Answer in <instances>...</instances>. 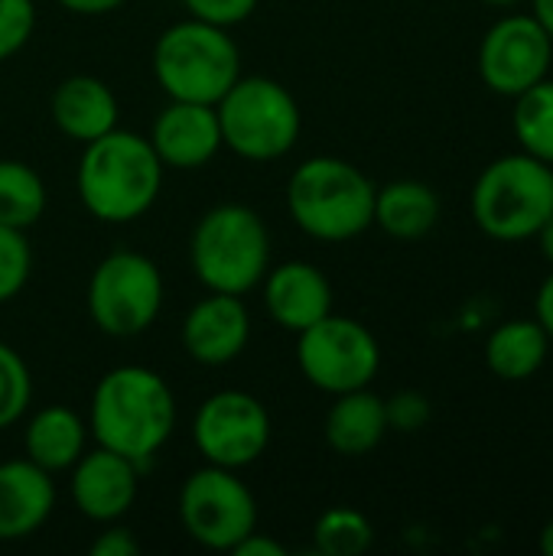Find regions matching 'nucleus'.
<instances>
[{
  "label": "nucleus",
  "mask_w": 553,
  "mask_h": 556,
  "mask_svg": "<svg viewBox=\"0 0 553 556\" xmlns=\"http://www.w3.org/2000/svg\"><path fill=\"white\" fill-rule=\"evenodd\" d=\"M88 427L98 446L143 469L176 430V397L153 368L121 365L95 384Z\"/></svg>",
  "instance_id": "obj_1"
},
{
  "label": "nucleus",
  "mask_w": 553,
  "mask_h": 556,
  "mask_svg": "<svg viewBox=\"0 0 553 556\" xmlns=\"http://www.w3.org/2000/svg\"><path fill=\"white\" fill-rule=\"evenodd\" d=\"M163 169L147 137L114 127L85 143L78 160V199L85 212L104 225L137 222L160 199Z\"/></svg>",
  "instance_id": "obj_2"
},
{
  "label": "nucleus",
  "mask_w": 553,
  "mask_h": 556,
  "mask_svg": "<svg viewBox=\"0 0 553 556\" xmlns=\"http://www.w3.org/2000/svg\"><path fill=\"white\" fill-rule=\"evenodd\" d=\"M375 182L342 156L303 160L287 182L290 218L316 241L342 244L375 225Z\"/></svg>",
  "instance_id": "obj_3"
},
{
  "label": "nucleus",
  "mask_w": 553,
  "mask_h": 556,
  "mask_svg": "<svg viewBox=\"0 0 553 556\" xmlns=\"http://www.w3.org/2000/svg\"><path fill=\"white\" fill-rule=\"evenodd\" d=\"M189 264L199 283L212 293H251L271 267V235L264 218L241 202L209 208L192 228Z\"/></svg>",
  "instance_id": "obj_4"
},
{
  "label": "nucleus",
  "mask_w": 553,
  "mask_h": 556,
  "mask_svg": "<svg viewBox=\"0 0 553 556\" xmlns=\"http://www.w3.org/2000/svg\"><path fill=\"white\" fill-rule=\"evenodd\" d=\"M153 75L173 101L218 104L241 78V49L225 26L189 16L160 33Z\"/></svg>",
  "instance_id": "obj_5"
},
{
  "label": "nucleus",
  "mask_w": 553,
  "mask_h": 556,
  "mask_svg": "<svg viewBox=\"0 0 553 556\" xmlns=\"http://www.w3.org/2000/svg\"><path fill=\"white\" fill-rule=\"evenodd\" d=\"M473 222L495 241H528L553 215V166L531 153L499 156L473 186Z\"/></svg>",
  "instance_id": "obj_6"
},
{
  "label": "nucleus",
  "mask_w": 553,
  "mask_h": 556,
  "mask_svg": "<svg viewBox=\"0 0 553 556\" xmlns=\"http://www.w3.org/2000/svg\"><path fill=\"white\" fill-rule=\"evenodd\" d=\"M222 147L251 163L290 153L303 130V114L290 88L264 75H241L215 104Z\"/></svg>",
  "instance_id": "obj_7"
},
{
  "label": "nucleus",
  "mask_w": 553,
  "mask_h": 556,
  "mask_svg": "<svg viewBox=\"0 0 553 556\" xmlns=\"http://www.w3.org/2000/svg\"><path fill=\"white\" fill-rule=\"evenodd\" d=\"M163 309L160 267L140 251H111L88 280V316L114 339L147 332Z\"/></svg>",
  "instance_id": "obj_8"
},
{
  "label": "nucleus",
  "mask_w": 553,
  "mask_h": 556,
  "mask_svg": "<svg viewBox=\"0 0 553 556\" xmlns=\"http://www.w3.org/2000/svg\"><path fill=\"white\" fill-rule=\"evenodd\" d=\"M297 365L313 388L336 397L375 381L381 368V345L359 319L329 313L297 332Z\"/></svg>",
  "instance_id": "obj_9"
},
{
  "label": "nucleus",
  "mask_w": 553,
  "mask_h": 556,
  "mask_svg": "<svg viewBox=\"0 0 553 556\" xmlns=\"http://www.w3.org/2000/svg\"><path fill=\"white\" fill-rule=\"evenodd\" d=\"M179 521L205 551L231 554L257 528V502L235 469L205 463L179 489Z\"/></svg>",
  "instance_id": "obj_10"
},
{
  "label": "nucleus",
  "mask_w": 553,
  "mask_h": 556,
  "mask_svg": "<svg viewBox=\"0 0 553 556\" xmlns=\"http://www.w3.org/2000/svg\"><path fill=\"white\" fill-rule=\"evenodd\" d=\"M271 414L248 391H215L192 417V443L202 463L222 469H248L271 446Z\"/></svg>",
  "instance_id": "obj_11"
},
{
  "label": "nucleus",
  "mask_w": 553,
  "mask_h": 556,
  "mask_svg": "<svg viewBox=\"0 0 553 556\" xmlns=\"http://www.w3.org/2000/svg\"><path fill=\"white\" fill-rule=\"evenodd\" d=\"M553 39L531 13H512L499 20L479 46L482 81L505 98H518L541 78H548Z\"/></svg>",
  "instance_id": "obj_12"
},
{
  "label": "nucleus",
  "mask_w": 553,
  "mask_h": 556,
  "mask_svg": "<svg viewBox=\"0 0 553 556\" xmlns=\"http://www.w3.org/2000/svg\"><path fill=\"white\" fill-rule=\"evenodd\" d=\"M140 492V466L114 450H85L81 459L68 469L72 505L95 525L121 521Z\"/></svg>",
  "instance_id": "obj_13"
},
{
  "label": "nucleus",
  "mask_w": 553,
  "mask_h": 556,
  "mask_svg": "<svg viewBox=\"0 0 553 556\" xmlns=\"http://www.w3.org/2000/svg\"><path fill=\"white\" fill-rule=\"evenodd\" d=\"M150 147L169 169H202L222 150V127L215 104L173 101L153 117Z\"/></svg>",
  "instance_id": "obj_14"
},
{
  "label": "nucleus",
  "mask_w": 553,
  "mask_h": 556,
  "mask_svg": "<svg viewBox=\"0 0 553 556\" xmlns=\"http://www.w3.org/2000/svg\"><path fill=\"white\" fill-rule=\"evenodd\" d=\"M251 339V313L241 296L212 293L202 296L183 319V349L199 365L235 362Z\"/></svg>",
  "instance_id": "obj_15"
},
{
  "label": "nucleus",
  "mask_w": 553,
  "mask_h": 556,
  "mask_svg": "<svg viewBox=\"0 0 553 556\" xmlns=\"http://www.w3.org/2000/svg\"><path fill=\"white\" fill-rule=\"evenodd\" d=\"M264 306L287 332H303L332 313V283L310 261H287L264 274Z\"/></svg>",
  "instance_id": "obj_16"
},
{
  "label": "nucleus",
  "mask_w": 553,
  "mask_h": 556,
  "mask_svg": "<svg viewBox=\"0 0 553 556\" xmlns=\"http://www.w3.org/2000/svg\"><path fill=\"white\" fill-rule=\"evenodd\" d=\"M55 508L52 472L36 463L7 459L0 463V544H16L33 538Z\"/></svg>",
  "instance_id": "obj_17"
},
{
  "label": "nucleus",
  "mask_w": 553,
  "mask_h": 556,
  "mask_svg": "<svg viewBox=\"0 0 553 556\" xmlns=\"http://www.w3.org/2000/svg\"><path fill=\"white\" fill-rule=\"evenodd\" d=\"M49 114H52V124L68 140H78L85 147L117 127L121 104L114 91L108 88V81L95 75H68L52 91Z\"/></svg>",
  "instance_id": "obj_18"
},
{
  "label": "nucleus",
  "mask_w": 553,
  "mask_h": 556,
  "mask_svg": "<svg viewBox=\"0 0 553 556\" xmlns=\"http://www.w3.org/2000/svg\"><path fill=\"white\" fill-rule=\"evenodd\" d=\"M388 433V410L378 394L368 388L336 394V404L326 414V443L345 459L368 456Z\"/></svg>",
  "instance_id": "obj_19"
},
{
  "label": "nucleus",
  "mask_w": 553,
  "mask_h": 556,
  "mask_svg": "<svg viewBox=\"0 0 553 556\" xmlns=\"http://www.w3.org/2000/svg\"><path fill=\"white\" fill-rule=\"evenodd\" d=\"M85 443H88V424L65 404L36 410L23 433L26 459L52 476L72 469L81 459Z\"/></svg>",
  "instance_id": "obj_20"
},
{
  "label": "nucleus",
  "mask_w": 553,
  "mask_h": 556,
  "mask_svg": "<svg viewBox=\"0 0 553 556\" xmlns=\"http://www.w3.org/2000/svg\"><path fill=\"white\" fill-rule=\"evenodd\" d=\"M440 222V195L417 179H398L375 189V225L398 238L417 241L433 231Z\"/></svg>",
  "instance_id": "obj_21"
},
{
  "label": "nucleus",
  "mask_w": 553,
  "mask_h": 556,
  "mask_svg": "<svg viewBox=\"0 0 553 556\" xmlns=\"http://www.w3.org/2000/svg\"><path fill=\"white\" fill-rule=\"evenodd\" d=\"M551 336L538 319L502 323L486 342V362L502 381H528L548 362Z\"/></svg>",
  "instance_id": "obj_22"
},
{
  "label": "nucleus",
  "mask_w": 553,
  "mask_h": 556,
  "mask_svg": "<svg viewBox=\"0 0 553 556\" xmlns=\"http://www.w3.org/2000/svg\"><path fill=\"white\" fill-rule=\"evenodd\" d=\"M46 212V182L20 160H0V225L26 231Z\"/></svg>",
  "instance_id": "obj_23"
},
{
  "label": "nucleus",
  "mask_w": 553,
  "mask_h": 556,
  "mask_svg": "<svg viewBox=\"0 0 553 556\" xmlns=\"http://www.w3.org/2000/svg\"><path fill=\"white\" fill-rule=\"evenodd\" d=\"M515 137L525 153L553 166V81L541 78L515 98Z\"/></svg>",
  "instance_id": "obj_24"
},
{
  "label": "nucleus",
  "mask_w": 553,
  "mask_h": 556,
  "mask_svg": "<svg viewBox=\"0 0 553 556\" xmlns=\"http://www.w3.org/2000/svg\"><path fill=\"white\" fill-rule=\"evenodd\" d=\"M372 541H375L372 521L345 505L323 511L313 525V544L323 556H359L372 547Z\"/></svg>",
  "instance_id": "obj_25"
},
{
  "label": "nucleus",
  "mask_w": 553,
  "mask_h": 556,
  "mask_svg": "<svg viewBox=\"0 0 553 556\" xmlns=\"http://www.w3.org/2000/svg\"><path fill=\"white\" fill-rule=\"evenodd\" d=\"M33 401V375L23 355L0 342V430L20 424Z\"/></svg>",
  "instance_id": "obj_26"
},
{
  "label": "nucleus",
  "mask_w": 553,
  "mask_h": 556,
  "mask_svg": "<svg viewBox=\"0 0 553 556\" xmlns=\"http://www.w3.org/2000/svg\"><path fill=\"white\" fill-rule=\"evenodd\" d=\"M33 274V251L26 231L0 225V303H10L23 293Z\"/></svg>",
  "instance_id": "obj_27"
},
{
  "label": "nucleus",
  "mask_w": 553,
  "mask_h": 556,
  "mask_svg": "<svg viewBox=\"0 0 553 556\" xmlns=\"http://www.w3.org/2000/svg\"><path fill=\"white\" fill-rule=\"evenodd\" d=\"M36 29L33 0H0V62L16 55Z\"/></svg>",
  "instance_id": "obj_28"
},
{
  "label": "nucleus",
  "mask_w": 553,
  "mask_h": 556,
  "mask_svg": "<svg viewBox=\"0 0 553 556\" xmlns=\"http://www.w3.org/2000/svg\"><path fill=\"white\" fill-rule=\"evenodd\" d=\"M388 410V430H401V433H417L427 427L430 420V401L420 391H398L391 401H385Z\"/></svg>",
  "instance_id": "obj_29"
},
{
  "label": "nucleus",
  "mask_w": 553,
  "mask_h": 556,
  "mask_svg": "<svg viewBox=\"0 0 553 556\" xmlns=\"http://www.w3.org/2000/svg\"><path fill=\"white\" fill-rule=\"evenodd\" d=\"M183 3H186L189 16L225 26V29L244 23L257 10V0H183Z\"/></svg>",
  "instance_id": "obj_30"
},
{
  "label": "nucleus",
  "mask_w": 553,
  "mask_h": 556,
  "mask_svg": "<svg viewBox=\"0 0 553 556\" xmlns=\"http://www.w3.org/2000/svg\"><path fill=\"white\" fill-rule=\"evenodd\" d=\"M140 554V544H137V538H134V531L130 528H124V525H117V521H111V525H104V531L95 538V544H91V556H137Z\"/></svg>",
  "instance_id": "obj_31"
},
{
  "label": "nucleus",
  "mask_w": 553,
  "mask_h": 556,
  "mask_svg": "<svg viewBox=\"0 0 553 556\" xmlns=\"http://www.w3.org/2000/svg\"><path fill=\"white\" fill-rule=\"evenodd\" d=\"M235 556H284L287 551H284V544H277V541H271L267 534H261L257 528L244 538V541H238L235 544V551H231Z\"/></svg>",
  "instance_id": "obj_32"
},
{
  "label": "nucleus",
  "mask_w": 553,
  "mask_h": 556,
  "mask_svg": "<svg viewBox=\"0 0 553 556\" xmlns=\"http://www.w3.org/2000/svg\"><path fill=\"white\" fill-rule=\"evenodd\" d=\"M55 3L78 16H104V13H114L117 7H124L127 0H55Z\"/></svg>",
  "instance_id": "obj_33"
},
{
  "label": "nucleus",
  "mask_w": 553,
  "mask_h": 556,
  "mask_svg": "<svg viewBox=\"0 0 553 556\" xmlns=\"http://www.w3.org/2000/svg\"><path fill=\"white\" fill-rule=\"evenodd\" d=\"M535 309H538V323L544 326V332L553 339V274L541 283L538 300H535Z\"/></svg>",
  "instance_id": "obj_34"
},
{
  "label": "nucleus",
  "mask_w": 553,
  "mask_h": 556,
  "mask_svg": "<svg viewBox=\"0 0 553 556\" xmlns=\"http://www.w3.org/2000/svg\"><path fill=\"white\" fill-rule=\"evenodd\" d=\"M531 16L544 26V33L553 39V0H535V13Z\"/></svg>",
  "instance_id": "obj_35"
},
{
  "label": "nucleus",
  "mask_w": 553,
  "mask_h": 556,
  "mask_svg": "<svg viewBox=\"0 0 553 556\" xmlns=\"http://www.w3.org/2000/svg\"><path fill=\"white\" fill-rule=\"evenodd\" d=\"M535 238L541 241V251H544V257H548V261L553 264V215L548 218V222H544V225H541V231H538Z\"/></svg>",
  "instance_id": "obj_36"
},
{
  "label": "nucleus",
  "mask_w": 553,
  "mask_h": 556,
  "mask_svg": "<svg viewBox=\"0 0 553 556\" xmlns=\"http://www.w3.org/2000/svg\"><path fill=\"white\" fill-rule=\"evenodd\" d=\"M541 551H544L548 556H553V521L544 528V531H541Z\"/></svg>",
  "instance_id": "obj_37"
},
{
  "label": "nucleus",
  "mask_w": 553,
  "mask_h": 556,
  "mask_svg": "<svg viewBox=\"0 0 553 556\" xmlns=\"http://www.w3.org/2000/svg\"><path fill=\"white\" fill-rule=\"evenodd\" d=\"M486 3H492V7H512V3H521V0H486Z\"/></svg>",
  "instance_id": "obj_38"
}]
</instances>
